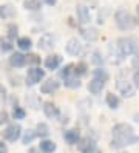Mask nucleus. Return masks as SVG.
<instances>
[{"label":"nucleus","instance_id":"obj_32","mask_svg":"<svg viewBox=\"0 0 139 153\" xmlns=\"http://www.w3.org/2000/svg\"><path fill=\"white\" fill-rule=\"evenodd\" d=\"M26 62L31 64V65H37V64H40V57L37 54H28L26 56Z\"/></svg>","mask_w":139,"mask_h":153},{"label":"nucleus","instance_id":"obj_23","mask_svg":"<svg viewBox=\"0 0 139 153\" xmlns=\"http://www.w3.org/2000/svg\"><path fill=\"white\" fill-rule=\"evenodd\" d=\"M36 133H37V136H40V138H46L50 134L48 125H46L45 122H39V124H37V127H36Z\"/></svg>","mask_w":139,"mask_h":153},{"label":"nucleus","instance_id":"obj_10","mask_svg":"<svg viewBox=\"0 0 139 153\" xmlns=\"http://www.w3.org/2000/svg\"><path fill=\"white\" fill-rule=\"evenodd\" d=\"M43 113L46 118H50V119H56V118H59V108H57V105L53 104V102H45L43 104Z\"/></svg>","mask_w":139,"mask_h":153},{"label":"nucleus","instance_id":"obj_7","mask_svg":"<svg viewBox=\"0 0 139 153\" xmlns=\"http://www.w3.org/2000/svg\"><path fill=\"white\" fill-rule=\"evenodd\" d=\"M59 87H60V82H59V80H56V79H48L46 82L42 84L40 91H42L43 94H53L54 91H57V90H59Z\"/></svg>","mask_w":139,"mask_h":153},{"label":"nucleus","instance_id":"obj_28","mask_svg":"<svg viewBox=\"0 0 139 153\" xmlns=\"http://www.w3.org/2000/svg\"><path fill=\"white\" fill-rule=\"evenodd\" d=\"M25 116H26V111L22 108V107L16 105L14 110H13V118L14 119H25Z\"/></svg>","mask_w":139,"mask_h":153},{"label":"nucleus","instance_id":"obj_35","mask_svg":"<svg viewBox=\"0 0 139 153\" xmlns=\"http://www.w3.org/2000/svg\"><path fill=\"white\" fill-rule=\"evenodd\" d=\"M2 50H3V51H11V50H13V45L9 43V42H3V43H2Z\"/></svg>","mask_w":139,"mask_h":153},{"label":"nucleus","instance_id":"obj_34","mask_svg":"<svg viewBox=\"0 0 139 153\" xmlns=\"http://www.w3.org/2000/svg\"><path fill=\"white\" fill-rule=\"evenodd\" d=\"M5 97H6V90L0 85V105L3 104V101H5Z\"/></svg>","mask_w":139,"mask_h":153},{"label":"nucleus","instance_id":"obj_33","mask_svg":"<svg viewBox=\"0 0 139 153\" xmlns=\"http://www.w3.org/2000/svg\"><path fill=\"white\" fill-rule=\"evenodd\" d=\"M8 122H9V114L5 110H2V111H0V125L8 124Z\"/></svg>","mask_w":139,"mask_h":153},{"label":"nucleus","instance_id":"obj_15","mask_svg":"<svg viewBox=\"0 0 139 153\" xmlns=\"http://www.w3.org/2000/svg\"><path fill=\"white\" fill-rule=\"evenodd\" d=\"M60 62H62V57L59 54H51L45 59V68L46 70H57L59 65H60Z\"/></svg>","mask_w":139,"mask_h":153},{"label":"nucleus","instance_id":"obj_31","mask_svg":"<svg viewBox=\"0 0 139 153\" xmlns=\"http://www.w3.org/2000/svg\"><path fill=\"white\" fill-rule=\"evenodd\" d=\"M91 62H93L94 65H97V67L104 64V59H102V56H100V53H99V51H94V53H93V59H91Z\"/></svg>","mask_w":139,"mask_h":153},{"label":"nucleus","instance_id":"obj_12","mask_svg":"<svg viewBox=\"0 0 139 153\" xmlns=\"http://www.w3.org/2000/svg\"><path fill=\"white\" fill-rule=\"evenodd\" d=\"M39 48L43 51H50L54 48V39L51 34H43L42 37L39 39Z\"/></svg>","mask_w":139,"mask_h":153},{"label":"nucleus","instance_id":"obj_14","mask_svg":"<svg viewBox=\"0 0 139 153\" xmlns=\"http://www.w3.org/2000/svg\"><path fill=\"white\" fill-rule=\"evenodd\" d=\"M105 87V80L102 79H97V77H93V80L88 84V91L93 93V94H99L102 90Z\"/></svg>","mask_w":139,"mask_h":153},{"label":"nucleus","instance_id":"obj_24","mask_svg":"<svg viewBox=\"0 0 139 153\" xmlns=\"http://www.w3.org/2000/svg\"><path fill=\"white\" fill-rule=\"evenodd\" d=\"M63 84L65 87H68V88H79L80 87V80L76 77H73V76H68V77H65L63 79Z\"/></svg>","mask_w":139,"mask_h":153},{"label":"nucleus","instance_id":"obj_29","mask_svg":"<svg viewBox=\"0 0 139 153\" xmlns=\"http://www.w3.org/2000/svg\"><path fill=\"white\" fill-rule=\"evenodd\" d=\"M93 76H94V77H97V79L105 80V82H107V80H108V77H110L107 71H105V70H102V68H96L94 71H93Z\"/></svg>","mask_w":139,"mask_h":153},{"label":"nucleus","instance_id":"obj_37","mask_svg":"<svg viewBox=\"0 0 139 153\" xmlns=\"http://www.w3.org/2000/svg\"><path fill=\"white\" fill-rule=\"evenodd\" d=\"M0 153H8V147L3 142H0Z\"/></svg>","mask_w":139,"mask_h":153},{"label":"nucleus","instance_id":"obj_3","mask_svg":"<svg viewBox=\"0 0 139 153\" xmlns=\"http://www.w3.org/2000/svg\"><path fill=\"white\" fill-rule=\"evenodd\" d=\"M116 47L124 56H132V54H136L138 53L139 43L135 37H120L116 42Z\"/></svg>","mask_w":139,"mask_h":153},{"label":"nucleus","instance_id":"obj_8","mask_svg":"<svg viewBox=\"0 0 139 153\" xmlns=\"http://www.w3.org/2000/svg\"><path fill=\"white\" fill-rule=\"evenodd\" d=\"M77 147H79L80 153H93L94 149H96V144H94V141L90 139V138H83V139H79Z\"/></svg>","mask_w":139,"mask_h":153},{"label":"nucleus","instance_id":"obj_2","mask_svg":"<svg viewBox=\"0 0 139 153\" xmlns=\"http://www.w3.org/2000/svg\"><path fill=\"white\" fill-rule=\"evenodd\" d=\"M114 20H116L117 28L122 30V31H130V30H133L135 25H136L135 17L130 14L127 10H117L116 14H114Z\"/></svg>","mask_w":139,"mask_h":153},{"label":"nucleus","instance_id":"obj_4","mask_svg":"<svg viewBox=\"0 0 139 153\" xmlns=\"http://www.w3.org/2000/svg\"><path fill=\"white\" fill-rule=\"evenodd\" d=\"M22 134V127L19 124H9L8 127L2 131V136L3 139L9 141V142H16Z\"/></svg>","mask_w":139,"mask_h":153},{"label":"nucleus","instance_id":"obj_11","mask_svg":"<svg viewBox=\"0 0 139 153\" xmlns=\"http://www.w3.org/2000/svg\"><path fill=\"white\" fill-rule=\"evenodd\" d=\"M67 53L71 56H79L80 53H82V45L77 39H70L68 43H67Z\"/></svg>","mask_w":139,"mask_h":153},{"label":"nucleus","instance_id":"obj_13","mask_svg":"<svg viewBox=\"0 0 139 153\" xmlns=\"http://www.w3.org/2000/svg\"><path fill=\"white\" fill-rule=\"evenodd\" d=\"M9 64L14 68H22L26 64V56H23L22 53H13L11 57H9Z\"/></svg>","mask_w":139,"mask_h":153},{"label":"nucleus","instance_id":"obj_30","mask_svg":"<svg viewBox=\"0 0 139 153\" xmlns=\"http://www.w3.org/2000/svg\"><path fill=\"white\" fill-rule=\"evenodd\" d=\"M17 31H19L17 25H14V23L8 25V39H9V40H14V39L17 37Z\"/></svg>","mask_w":139,"mask_h":153},{"label":"nucleus","instance_id":"obj_40","mask_svg":"<svg viewBox=\"0 0 139 153\" xmlns=\"http://www.w3.org/2000/svg\"><path fill=\"white\" fill-rule=\"evenodd\" d=\"M133 119H135L136 122H139V113H136V114H135V118H133Z\"/></svg>","mask_w":139,"mask_h":153},{"label":"nucleus","instance_id":"obj_39","mask_svg":"<svg viewBox=\"0 0 139 153\" xmlns=\"http://www.w3.org/2000/svg\"><path fill=\"white\" fill-rule=\"evenodd\" d=\"M133 67H136V68H139V54L133 59Z\"/></svg>","mask_w":139,"mask_h":153},{"label":"nucleus","instance_id":"obj_9","mask_svg":"<svg viewBox=\"0 0 139 153\" xmlns=\"http://www.w3.org/2000/svg\"><path fill=\"white\" fill-rule=\"evenodd\" d=\"M80 31V36L83 39H85L87 42H94V40H97V37H99V33H97V30L96 28H91V26H87V28H82L79 30Z\"/></svg>","mask_w":139,"mask_h":153},{"label":"nucleus","instance_id":"obj_36","mask_svg":"<svg viewBox=\"0 0 139 153\" xmlns=\"http://www.w3.org/2000/svg\"><path fill=\"white\" fill-rule=\"evenodd\" d=\"M133 82H135V87L139 88V71H136L135 76H133Z\"/></svg>","mask_w":139,"mask_h":153},{"label":"nucleus","instance_id":"obj_5","mask_svg":"<svg viewBox=\"0 0 139 153\" xmlns=\"http://www.w3.org/2000/svg\"><path fill=\"white\" fill-rule=\"evenodd\" d=\"M43 77H45V71H43L42 68H37V67H36V68L28 70L25 80H26V85H28V87H33V85H36V84H39Z\"/></svg>","mask_w":139,"mask_h":153},{"label":"nucleus","instance_id":"obj_41","mask_svg":"<svg viewBox=\"0 0 139 153\" xmlns=\"http://www.w3.org/2000/svg\"><path fill=\"white\" fill-rule=\"evenodd\" d=\"M93 153H102V152H100V150H99V149L96 147V149H94V152H93Z\"/></svg>","mask_w":139,"mask_h":153},{"label":"nucleus","instance_id":"obj_42","mask_svg":"<svg viewBox=\"0 0 139 153\" xmlns=\"http://www.w3.org/2000/svg\"><path fill=\"white\" fill-rule=\"evenodd\" d=\"M2 43H3V42H2V39H0V50H2Z\"/></svg>","mask_w":139,"mask_h":153},{"label":"nucleus","instance_id":"obj_27","mask_svg":"<svg viewBox=\"0 0 139 153\" xmlns=\"http://www.w3.org/2000/svg\"><path fill=\"white\" fill-rule=\"evenodd\" d=\"M74 73V65L73 64H68V65H65L62 70H60V77L65 79V77H68Z\"/></svg>","mask_w":139,"mask_h":153},{"label":"nucleus","instance_id":"obj_38","mask_svg":"<svg viewBox=\"0 0 139 153\" xmlns=\"http://www.w3.org/2000/svg\"><path fill=\"white\" fill-rule=\"evenodd\" d=\"M43 2L48 5V6H54L56 3H57V0H43Z\"/></svg>","mask_w":139,"mask_h":153},{"label":"nucleus","instance_id":"obj_20","mask_svg":"<svg viewBox=\"0 0 139 153\" xmlns=\"http://www.w3.org/2000/svg\"><path fill=\"white\" fill-rule=\"evenodd\" d=\"M39 149H40V152H43V153H54L56 149H57V146H56V142H53V141H50V139H43V141L40 142Z\"/></svg>","mask_w":139,"mask_h":153},{"label":"nucleus","instance_id":"obj_25","mask_svg":"<svg viewBox=\"0 0 139 153\" xmlns=\"http://www.w3.org/2000/svg\"><path fill=\"white\" fill-rule=\"evenodd\" d=\"M36 138H37V133H36V130H28V131H25V134H23L22 142L25 144V146H28V144H31V142H33Z\"/></svg>","mask_w":139,"mask_h":153},{"label":"nucleus","instance_id":"obj_22","mask_svg":"<svg viewBox=\"0 0 139 153\" xmlns=\"http://www.w3.org/2000/svg\"><path fill=\"white\" fill-rule=\"evenodd\" d=\"M105 102H107V105L110 107V108H113V110H116L117 107H119V104H120L119 97H117L116 94H113V93H108V94H107Z\"/></svg>","mask_w":139,"mask_h":153},{"label":"nucleus","instance_id":"obj_43","mask_svg":"<svg viewBox=\"0 0 139 153\" xmlns=\"http://www.w3.org/2000/svg\"><path fill=\"white\" fill-rule=\"evenodd\" d=\"M136 11H138V14H139V5L136 6Z\"/></svg>","mask_w":139,"mask_h":153},{"label":"nucleus","instance_id":"obj_17","mask_svg":"<svg viewBox=\"0 0 139 153\" xmlns=\"http://www.w3.org/2000/svg\"><path fill=\"white\" fill-rule=\"evenodd\" d=\"M76 13H77V19H79L80 23H90L91 22V16H90V11H88L87 6L79 5L76 8Z\"/></svg>","mask_w":139,"mask_h":153},{"label":"nucleus","instance_id":"obj_26","mask_svg":"<svg viewBox=\"0 0 139 153\" xmlns=\"http://www.w3.org/2000/svg\"><path fill=\"white\" fill-rule=\"evenodd\" d=\"M74 74L76 76H85L87 74V64L85 62H79L77 65H74Z\"/></svg>","mask_w":139,"mask_h":153},{"label":"nucleus","instance_id":"obj_16","mask_svg":"<svg viewBox=\"0 0 139 153\" xmlns=\"http://www.w3.org/2000/svg\"><path fill=\"white\" fill-rule=\"evenodd\" d=\"M63 139L67 141L68 144H71V146H74V144H77L79 139H80V133L77 128H71V130H67L63 133Z\"/></svg>","mask_w":139,"mask_h":153},{"label":"nucleus","instance_id":"obj_21","mask_svg":"<svg viewBox=\"0 0 139 153\" xmlns=\"http://www.w3.org/2000/svg\"><path fill=\"white\" fill-rule=\"evenodd\" d=\"M17 47L23 51H30L33 47V40L30 37H19L17 39Z\"/></svg>","mask_w":139,"mask_h":153},{"label":"nucleus","instance_id":"obj_1","mask_svg":"<svg viewBox=\"0 0 139 153\" xmlns=\"http://www.w3.org/2000/svg\"><path fill=\"white\" fill-rule=\"evenodd\" d=\"M111 131H113V141H111L113 149H124L139 142V136H136L133 127L128 124H116Z\"/></svg>","mask_w":139,"mask_h":153},{"label":"nucleus","instance_id":"obj_19","mask_svg":"<svg viewBox=\"0 0 139 153\" xmlns=\"http://www.w3.org/2000/svg\"><path fill=\"white\" fill-rule=\"evenodd\" d=\"M43 0H25L23 6L26 11H40Z\"/></svg>","mask_w":139,"mask_h":153},{"label":"nucleus","instance_id":"obj_6","mask_svg":"<svg viewBox=\"0 0 139 153\" xmlns=\"http://www.w3.org/2000/svg\"><path fill=\"white\" fill-rule=\"evenodd\" d=\"M117 90H119V93L122 94L124 97H133L135 96V87L128 82V80H117V84H116Z\"/></svg>","mask_w":139,"mask_h":153},{"label":"nucleus","instance_id":"obj_18","mask_svg":"<svg viewBox=\"0 0 139 153\" xmlns=\"http://www.w3.org/2000/svg\"><path fill=\"white\" fill-rule=\"evenodd\" d=\"M14 16H16V10L13 5L6 3V5L0 6V19H11Z\"/></svg>","mask_w":139,"mask_h":153}]
</instances>
